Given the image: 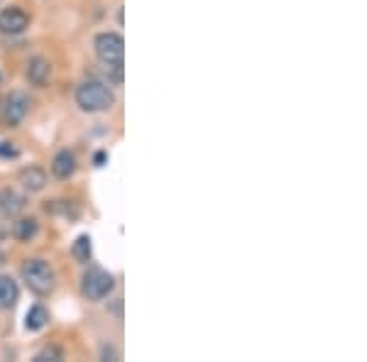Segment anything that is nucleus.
Here are the masks:
<instances>
[{
	"label": "nucleus",
	"mask_w": 367,
	"mask_h": 362,
	"mask_svg": "<svg viewBox=\"0 0 367 362\" xmlns=\"http://www.w3.org/2000/svg\"><path fill=\"white\" fill-rule=\"evenodd\" d=\"M20 276H22V281L28 284L30 292H34L37 296H47V294H52L57 287V274H54V270H52V265L39 260V257L25 260V265L20 267Z\"/></svg>",
	"instance_id": "nucleus-2"
},
{
	"label": "nucleus",
	"mask_w": 367,
	"mask_h": 362,
	"mask_svg": "<svg viewBox=\"0 0 367 362\" xmlns=\"http://www.w3.org/2000/svg\"><path fill=\"white\" fill-rule=\"evenodd\" d=\"M0 154H6V157H15L17 152L12 150V147L8 145V142H0Z\"/></svg>",
	"instance_id": "nucleus-16"
},
{
	"label": "nucleus",
	"mask_w": 367,
	"mask_h": 362,
	"mask_svg": "<svg viewBox=\"0 0 367 362\" xmlns=\"http://www.w3.org/2000/svg\"><path fill=\"white\" fill-rule=\"evenodd\" d=\"M96 57L106 64V69H123L125 59V39L118 32H101L93 39Z\"/></svg>",
	"instance_id": "nucleus-3"
},
{
	"label": "nucleus",
	"mask_w": 367,
	"mask_h": 362,
	"mask_svg": "<svg viewBox=\"0 0 367 362\" xmlns=\"http://www.w3.org/2000/svg\"><path fill=\"white\" fill-rule=\"evenodd\" d=\"M17 296H20L17 281L12 279V276H0V311L15 306Z\"/></svg>",
	"instance_id": "nucleus-11"
},
{
	"label": "nucleus",
	"mask_w": 367,
	"mask_h": 362,
	"mask_svg": "<svg viewBox=\"0 0 367 362\" xmlns=\"http://www.w3.org/2000/svg\"><path fill=\"white\" fill-rule=\"evenodd\" d=\"M37 230H39L37 218H20V221L12 223V238L20 240V243H30L37 235Z\"/></svg>",
	"instance_id": "nucleus-12"
},
{
	"label": "nucleus",
	"mask_w": 367,
	"mask_h": 362,
	"mask_svg": "<svg viewBox=\"0 0 367 362\" xmlns=\"http://www.w3.org/2000/svg\"><path fill=\"white\" fill-rule=\"evenodd\" d=\"M30 28V15L22 8L10 6L0 10V32L3 34H22Z\"/></svg>",
	"instance_id": "nucleus-6"
},
{
	"label": "nucleus",
	"mask_w": 367,
	"mask_h": 362,
	"mask_svg": "<svg viewBox=\"0 0 367 362\" xmlns=\"http://www.w3.org/2000/svg\"><path fill=\"white\" fill-rule=\"evenodd\" d=\"M0 265H3V254H0Z\"/></svg>",
	"instance_id": "nucleus-17"
},
{
	"label": "nucleus",
	"mask_w": 367,
	"mask_h": 362,
	"mask_svg": "<svg viewBox=\"0 0 367 362\" xmlns=\"http://www.w3.org/2000/svg\"><path fill=\"white\" fill-rule=\"evenodd\" d=\"M71 254H74V260H79V262L91 260V238H88V235H81V238L74 243V248H71Z\"/></svg>",
	"instance_id": "nucleus-14"
},
{
	"label": "nucleus",
	"mask_w": 367,
	"mask_h": 362,
	"mask_svg": "<svg viewBox=\"0 0 367 362\" xmlns=\"http://www.w3.org/2000/svg\"><path fill=\"white\" fill-rule=\"evenodd\" d=\"M49 76H52V66H49V61L44 59V57H34V59H30L28 81L32 83V86H44V83L49 81Z\"/></svg>",
	"instance_id": "nucleus-10"
},
{
	"label": "nucleus",
	"mask_w": 367,
	"mask_h": 362,
	"mask_svg": "<svg viewBox=\"0 0 367 362\" xmlns=\"http://www.w3.org/2000/svg\"><path fill=\"white\" fill-rule=\"evenodd\" d=\"M47 357H49V360H61V352L57 350V348H47V350H44V352H39V355L34 357V360H37V362H42V360H47Z\"/></svg>",
	"instance_id": "nucleus-15"
},
{
	"label": "nucleus",
	"mask_w": 367,
	"mask_h": 362,
	"mask_svg": "<svg viewBox=\"0 0 367 362\" xmlns=\"http://www.w3.org/2000/svg\"><path fill=\"white\" fill-rule=\"evenodd\" d=\"M28 113H30V98L22 91L10 93L6 105H3V125L6 128H17Z\"/></svg>",
	"instance_id": "nucleus-5"
},
{
	"label": "nucleus",
	"mask_w": 367,
	"mask_h": 362,
	"mask_svg": "<svg viewBox=\"0 0 367 362\" xmlns=\"http://www.w3.org/2000/svg\"><path fill=\"white\" fill-rule=\"evenodd\" d=\"M47 172L42 167H25L20 174H17V181L28 194H39V191L47 186Z\"/></svg>",
	"instance_id": "nucleus-7"
},
{
	"label": "nucleus",
	"mask_w": 367,
	"mask_h": 362,
	"mask_svg": "<svg viewBox=\"0 0 367 362\" xmlns=\"http://www.w3.org/2000/svg\"><path fill=\"white\" fill-rule=\"evenodd\" d=\"M74 174H76V157H74V152H69V150L57 152L54 159H52V177L61 179V181H66V179H71Z\"/></svg>",
	"instance_id": "nucleus-8"
},
{
	"label": "nucleus",
	"mask_w": 367,
	"mask_h": 362,
	"mask_svg": "<svg viewBox=\"0 0 367 362\" xmlns=\"http://www.w3.org/2000/svg\"><path fill=\"white\" fill-rule=\"evenodd\" d=\"M113 289H115L113 274H108V272L101 270V267L88 270L81 279V294L88 299V301H103Z\"/></svg>",
	"instance_id": "nucleus-4"
},
{
	"label": "nucleus",
	"mask_w": 367,
	"mask_h": 362,
	"mask_svg": "<svg viewBox=\"0 0 367 362\" xmlns=\"http://www.w3.org/2000/svg\"><path fill=\"white\" fill-rule=\"evenodd\" d=\"M49 321V314H47V308L44 306H32L28 311V316H25V328L28 330H42L44 325H47Z\"/></svg>",
	"instance_id": "nucleus-13"
},
{
	"label": "nucleus",
	"mask_w": 367,
	"mask_h": 362,
	"mask_svg": "<svg viewBox=\"0 0 367 362\" xmlns=\"http://www.w3.org/2000/svg\"><path fill=\"white\" fill-rule=\"evenodd\" d=\"M25 205H28L25 196L17 194L15 189H3V191H0V213H3L6 218H15L17 213L25 211Z\"/></svg>",
	"instance_id": "nucleus-9"
},
{
	"label": "nucleus",
	"mask_w": 367,
	"mask_h": 362,
	"mask_svg": "<svg viewBox=\"0 0 367 362\" xmlns=\"http://www.w3.org/2000/svg\"><path fill=\"white\" fill-rule=\"evenodd\" d=\"M76 105L83 110V113H103V110H110L115 105V93L110 91L108 83L103 81H83L76 88Z\"/></svg>",
	"instance_id": "nucleus-1"
}]
</instances>
